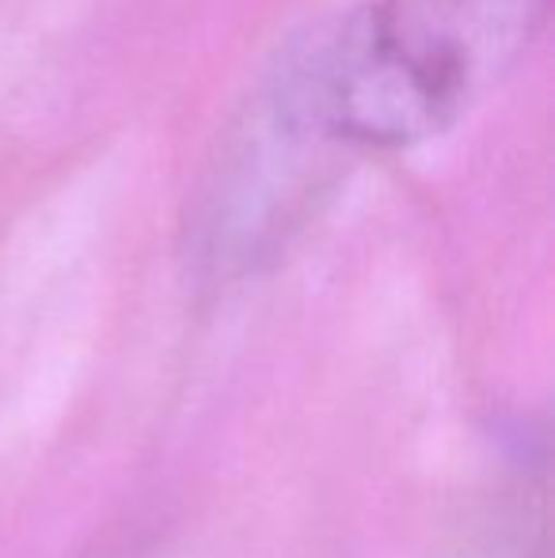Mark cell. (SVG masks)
Masks as SVG:
<instances>
[{
    "instance_id": "6da1fadb",
    "label": "cell",
    "mask_w": 555,
    "mask_h": 558,
    "mask_svg": "<svg viewBox=\"0 0 555 558\" xmlns=\"http://www.w3.org/2000/svg\"><path fill=\"white\" fill-rule=\"evenodd\" d=\"M544 0H365L293 50L248 130L309 186L342 156L449 130L521 58Z\"/></svg>"
}]
</instances>
